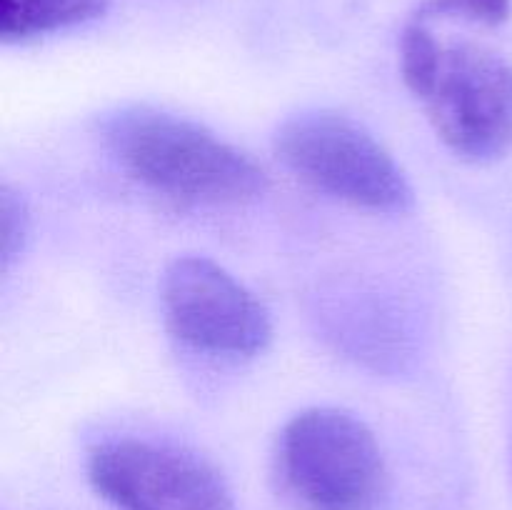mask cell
<instances>
[{
	"instance_id": "obj_1",
	"label": "cell",
	"mask_w": 512,
	"mask_h": 510,
	"mask_svg": "<svg viewBox=\"0 0 512 510\" xmlns=\"http://www.w3.org/2000/svg\"><path fill=\"white\" fill-rule=\"evenodd\" d=\"M105 143L130 178L185 203L238 205L268 190V175L245 150L168 110H120L105 123Z\"/></svg>"
},
{
	"instance_id": "obj_2",
	"label": "cell",
	"mask_w": 512,
	"mask_h": 510,
	"mask_svg": "<svg viewBox=\"0 0 512 510\" xmlns=\"http://www.w3.org/2000/svg\"><path fill=\"white\" fill-rule=\"evenodd\" d=\"M278 475L300 510H378L388 465L373 430L343 408L300 410L280 430Z\"/></svg>"
},
{
	"instance_id": "obj_3",
	"label": "cell",
	"mask_w": 512,
	"mask_h": 510,
	"mask_svg": "<svg viewBox=\"0 0 512 510\" xmlns=\"http://www.w3.org/2000/svg\"><path fill=\"white\" fill-rule=\"evenodd\" d=\"M275 155L308 188L370 213H405L413 188L365 125L335 110L290 115L275 130Z\"/></svg>"
},
{
	"instance_id": "obj_4",
	"label": "cell",
	"mask_w": 512,
	"mask_h": 510,
	"mask_svg": "<svg viewBox=\"0 0 512 510\" xmlns=\"http://www.w3.org/2000/svg\"><path fill=\"white\" fill-rule=\"evenodd\" d=\"M160 303L170 333L198 353L253 358L273 340L268 308L205 255H183L165 268Z\"/></svg>"
},
{
	"instance_id": "obj_5",
	"label": "cell",
	"mask_w": 512,
	"mask_h": 510,
	"mask_svg": "<svg viewBox=\"0 0 512 510\" xmlns=\"http://www.w3.org/2000/svg\"><path fill=\"white\" fill-rule=\"evenodd\" d=\"M440 143L468 163H493L512 150V65L473 43L443 45L425 95Z\"/></svg>"
},
{
	"instance_id": "obj_6",
	"label": "cell",
	"mask_w": 512,
	"mask_h": 510,
	"mask_svg": "<svg viewBox=\"0 0 512 510\" xmlns=\"http://www.w3.org/2000/svg\"><path fill=\"white\" fill-rule=\"evenodd\" d=\"M88 480L115 510H235L218 473L195 455L143 438H115L88 455Z\"/></svg>"
},
{
	"instance_id": "obj_7",
	"label": "cell",
	"mask_w": 512,
	"mask_h": 510,
	"mask_svg": "<svg viewBox=\"0 0 512 510\" xmlns=\"http://www.w3.org/2000/svg\"><path fill=\"white\" fill-rule=\"evenodd\" d=\"M105 13V0H0V38L25 43L90 23Z\"/></svg>"
},
{
	"instance_id": "obj_8",
	"label": "cell",
	"mask_w": 512,
	"mask_h": 510,
	"mask_svg": "<svg viewBox=\"0 0 512 510\" xmlns=\"http://www.w3.org/2000/svg\"><path fill=\"white\" fill-rule=\"evenodd\" d=\"M443 43L430 33L425 20L413 18L400 35V75L415 98L425 100L438 75Z\"/></svg>"
},
{
	"instance_id": "obj_9",
	"label": "cell",
	"mask_w": 512,
	"mask_h": 510,
	"mask_svg": "<svg viewBox=\"0 0 512 510\" xmlns=\"http://www.w3.org/2000/svg\"><path fill=\"white\" fill-rule=\"evenodd\" d=\"M512 13V0H423L413 18H463L483 25H503Z\"/></svg>"
},
{
	"instance_id": "obj_10",
	"label": "cell",
	"mask_w": 512,
	"mask_h": 510,
	"mask_svg": "<svg viewBox=\"0 0 512 510\" xmlns=\"http://www.w3.org/2000/svg\"><path fill=\"white\" fill-rule=\"evenodd\" d=\"M0 213H3V268H10L20 250L28 240V210H25L23 198L3 185L0 193Z\"/></svg>"
}]
</instances>
